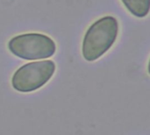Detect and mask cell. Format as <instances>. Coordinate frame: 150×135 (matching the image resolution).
Here are the masks:
<instances>
[{"label": "cell", "instance_id": "6da1fadb", "mask_svg": "<svg viewBox=\"0 0 150 135\" xmlns=\"http://www.w3.org/2000/svg\"><path fill=\"white\" fill-rule=\"evenodd\" d=\"M120 25L113 16H104L85 32L82 43V54L85 61H94L108 52L116 42Z\"/></svg>", "mask_w": 150, "mask_h": 135}, {"label": "cell", "instance_id": "7a4b0ae2", "mask_svg": "<svg viewBox=\"0 0 150 135\" xmlns=\"http://www.w3.org/2000/svg\"><path fill=\"white\" fill-rule=\"evenodd\" d=\"M7 47L13 55L25 61L50 58L56 52L54 40L48 35L40 33L16 35L8 41Z\"/></svg>", "mask_w": 150, "mask_h": 135}, {"label": "cell", "instance_id": "3957f363", "mask_svg": "<svg viewBox=\"0 0 150 135\" xmlns=\"http://www.w3.org/2000/svg\"><path fill=\"white\" fill-rule=\"evenodd\" d=\"M55 62L52 60L37 61L24 64L11 77L12 88L20 93H30L46 85L54 75Z\"/></svg>", "mask_w": 150, "mask_h": 135}, {"label": "cell", "instance_id": "277c9868", "mask_svg": "<svg viewBox=\"0 0 150 135\" xmlns=\"http://www.w3.org/2000/svg\"><path fill=\"white\" fill-rule=\"evenodd\" d=\"M126 9L134 17L142 18L149 12V0H121Z\"/></svg>", "mask_w": 150, "mask_h": 135}]
</instances>
